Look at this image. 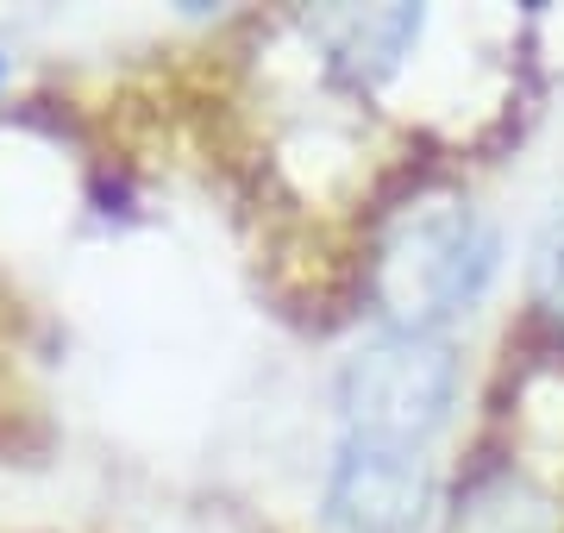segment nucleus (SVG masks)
Wrapping results in <instances>:
<instances>
[{"label": "nucleus", "mask_w": 564, "mask_h": 533, "mask_svg": "<svg viewBox=\"0 0 564 533\" xmlns=\"http://www.w3.org/2000/svg\"><path fill=\"white\" fill-rule=\"evenodd\" d=\"M421 7H383V13H339L326 25V51L351 83H383L421 39Z\"/></svg>", "instance_id": "nucleus-5"}, {"label": "nucleus", "mask_w": 564, "mask_h": 533, "mask_svg": "<svg viewBox=\"0 0 564 533\" xmlns=\"http://www.w3.org/2000/svg\"><path fill=\"white\" fill-rule=\"evenodd\" d=\"M339 409H345V433H358V439H395V446L426 452V439L458 409V351H452V339L408 327L377 333L345 365Z\"/></svg>", "instance_id": "nucleus-2"}, {"label": "nucleus", "mask_w": 564, "mask_h": 533, "mask_svg": "<svg viewBox=\"0 0 564 533\" xmlns=\"http://www.w3.org/2000/svg\"><path fill=\"white\" fill-rule=\"evenodd\" d=\"M0 83H7V63H0Z\"/></svg>", "instance_id": "nucleus-7"}, {"label": "nucleus", "mask_w": 564, "mask_h": 533, "mask_svg": "<svg viewBox=\"0 0 564 533\" xmlns=\"http://www.w3.org/2000/svg\"><path fill=\"white\" fill-rule=\"evenodd\" d=\"M452 533H564V509L527 471L496 465V471H477L464 483Z\"/></svg>", "instance_id": "nucleus-4"}, {"label": "nucleus", "mask_w": 564, "mask_h": 533, "mask_svg": "<svg viewBox=\"0 0 564 533\" xmlns=\"http://www.w3.org/2000/svg\"><path fill=\"white\" fill-rule=\"evenodd\" d=\"M545 295H552V308L564 314V239L545 251Z\"/></svg>", "instance_id": "nucleus-6"}, {"label": "nucleus", "mask_w": 564, "mask_h": 533, "mask_svg": "<svg viewBox=\"0 0 564 533\" xmlns=\"http://www.w3.org/2000/svg\"><path fill=\"white\" fill-rule=\"evenodd\" d=\"M502 239L496 226L464 202L414 207L377 251V302L389 327L433 333L452 314H470L496 283Z\"/></svg>", "instance_id": "nucleus-1"}, {"label": "nucleus", "mask_w": 564, "mask_h": 533, "mask_svg": "<svg viewBox=\"0 0 564 533\" xmlns=\"http://www.w3.org/2000/svg\"><path fill=\"white\" fill-rule=\"evenodd\" d=\"M433 509V458L345 433L326 471V533H414Z\"/></svg>", "instance_id": "nucleus-3"}]
</instances>
